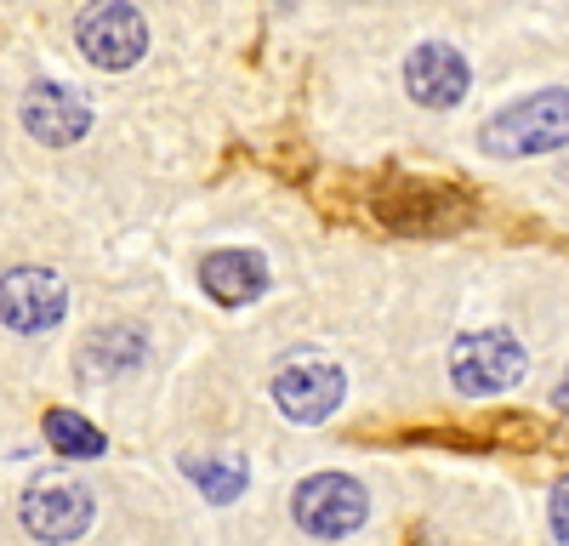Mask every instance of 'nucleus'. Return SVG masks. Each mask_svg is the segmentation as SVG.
<instances>
[{"mask_svg": "<svg viewBox=\"0 0 569 546\" xmlns=\"http://www.w3.org/2000/svg\"><path fill=\"white\" fill-rule=\"evenodd\" d=\"M370 513V495L359 478L348 473H313L297 484V501H291V518L297 529L319 535V540H337V535H353Z\"/></svg>", "mask_w": 569, "mask_h": 546, "instance_id": "39448f33", "label": "nucleus"}, {"mask_svg": "<svg viewBox=\"0 0 569 546\" xmlns=\"http://www.w3.org/2000/svg\"><path fill=\"white\" fill-rule=\"evenodd\" d=\"M80 52L120 74L131 63H142V52H149V23H142L137 7H126V0H98L86 18H80Z\"/></svg>", "mask_w": 569, "mask_h": 546, "instance_id": "0eeeda50", "label": "nucleus"}, {"mask_svg": "<svg viewBox=\"0 0 569 546\" xmlns=\"http://www.w3.org/2000/svg\"><path fill=\"white\" fill-rule=\"evenodd\" d=\"M18 518L34 540H80L91 518H98V507H91V495L80 484H34L23 495Z\"/></svg>", "mask_w": 569, "mask_h": 546, "instance_id": "9d476101", "label": "nucleus"}, {"mask_svg": "<svg viewBox=\"0 0 569 546\" xmlns=\"http://www.w3.org/2000/svg\"><path fill=\"white\" fill-rule=\"evenodd\" d=\"M467 85H472L467 58L456 52V46H445V40H421L416 52L405 58V91L421 109H456L467 98Z\"/></svg>", "mask_w": 569, "mask_h": 546, "instance_id": "1a4fd4ad", "label": "nucleus"}, {"mask_svg": "<svg viewBox=\"0 0 569 546\" xmlns=\"http://www.w3.org/2000/svg\"><path fill=\"white\" fill-rule=\"evenodd\" d=\"M552 404H558V416H569V376L558 382V393H552Z\"/></svg>", "mask_w": 569, "mask_h": 546, "instance_id": "dca6fc26", "label": "nucleus"}, {"mask_svg": "<svg viewBox=\"0 0 569 546\" xmlns=\"http://www.w3.org/2000/svg\"><path fill=\"white\" fill-rule=\"evenodd\" d=\"M69 313V285L52 267H12L0 280V325L18 336H46L58 331Z\"/></svg>", "mask_w": 569, "mask_h": 546, "instance_id": "423d86ee", "label": "nucleus"}, {"mask_svg": "<svg viewBox=\"0 0 569 546\" xmlns=\"http://www.w3.org/2000/svg\"><path fill=\"white\" fill-rule=\"evenodd\" d=\"M552 535L569 540V484H558V495H552Z\"/></svg>", "mask_w": 569, "mask_h": 546, "instance_id": "2eb2a0df", "label": "nucleus"}, {"mask_svg": "<svg viewBox=\"0 0 569 546\" xmlns=\"http://www.w3.org/2000/svg\"><path fill=\"white\" fill-rule=\"evenodd\" d=\"M450 382L467 393V398H496L507 387L525 382V342L512 331H472L450 347Z\"/></svg>", "mask_w": 569, "mask_h": 546, "instance_id": "7ed1b4c3", "label": "nucleus"}, {"mask_svg": "<svg viewBox=\"0 0 569 546\" xmlns=\"http://www.w3.org/2000/svg\"><path fill=\"white\" fill-rule=\"evenodd\" d=\"M200 285L217 307H246L268 291V256L262 251H246V245H228V251H211L200 262Z\"/></svg>", "mask_w": 569, "mask_h": 546, "instance_id": "9b49d317", "label": "nucleus"}, {"mask_svg": "<svg viewBox=\"0 0 569 546\" xmlns=\"http://www.w3.org/2000/svg\"><path fill=\"white\" fill-rule=\"evenodd\" d=\"M182 473L206 489V501H240V495H246V484H251L246 455H233V449H222L217 462H206V455H188Z\"/></svg>", "mask_w": 569, "mask_h": 546, "instance_id": "ddd939ff", "label": "nucleus"}, {"mask_svg": "<svg viewBox=\"0 0 569 546\" xmlns=\"http://www.w3.org/2000/svg\"><path fill=\"white\" fill-rule=\"evenodd\" d=\"M342 393H348L342 364H330L319 353H297L273 371V404H279V416L297 422V427H319L325 416H337Z\"/></svg>", "mask_w": 569, "mask_h": 546, "instance_id": "20e7f679", "label": "nucleus"}, {"mask_svg": "<svg viewBox=\"0 0 569 546\" xmlns=\"http://www.w3.org/2000/svg\"><path fill=\"white\" fill-rule=\"evenodd\" d=\"M370 211H376L382 228H393V234L433 240V234H461V228L479 216V200H472L467 189H456V182L393 171L370 189Z\"/></svg>", "mask_w": 569, "mask_h": 546, "instance_id": "f257e3e1", "label": "nucleus"}, {"mask_svg": "<svg viewBox=\"0 0 569 546\" xmlns=\"http://www.w3.org/2000/svg\"><path fill=\"white\" fill-rule=\"evenodd\" d=\"M18 120H23V131L34 136V143H46V149H69V143H80V136L91 131V103L80 98L74 85L40 80V85L23 91Z\"/></svg>", "mask_w": 569, "mask_h": 546, "instance_id": "6e6552de", "label": "nucleus"}, {"mask_svg": "<svg viewBox=\"0 0 569 546\" xmlns=\"http://www.w3.org/2000/svg\"><path fill=\"white\" fill-rule=\"evenodd\" d=\"M569 143V91L547 85L536 98L501 109L485 131H479V149L496 160H530V154H552Z\"/></svg>", "mask_w": 569, "mask_h": 546, "instance_id": "f03ea898", "label": "nucleus"}, {"mask_svg": "<svg viewBox=\"0 0 569 546\" xmlns=\"http://www.w3.org/2000/svg\"><path fill=\"white\" fill-rule=\"evenodd\" d=\"M46 444H52L58 455H74V462H91V455H103V433L80 422L74 410H46Z\"/></svg>", "mask_w": 569, "mask_h": 546, "instance_id": "4468645a", "label": "nucleus"}, {"mask_svg": "<svg viewBox=\"0 0 569 546\" xmlns=\"http://www.w3.org/2000/svg\"><path fill=\"white\" fill-rule=\"evenodd\" d=\"M142 353H149V342L137 331H98V336H86L74 371H80V382H114V376L137 371Z\"/></svg>", "mask_w": 569, "mask_h": 546, "instance_id": "f8f14e48", "label": "nucleus"}]
</instances>
